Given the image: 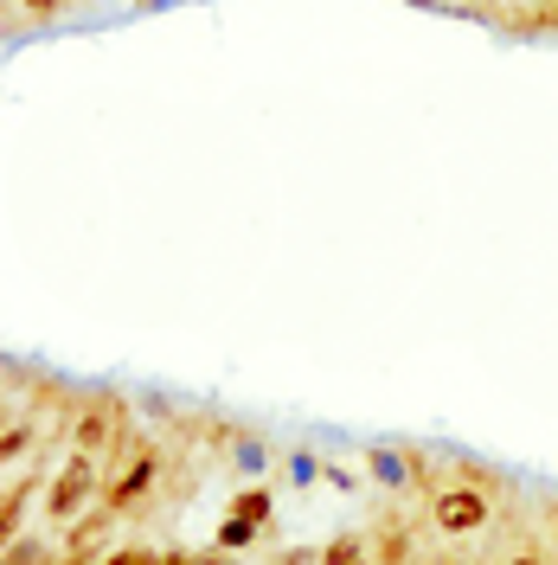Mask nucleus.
<instances>
[{"label": "nucleus", "instance_id": "5701e85b", "mask_svg": "<svg viewBox=\"0 0 558 565\" xmlns=\"http://www.w3.org/2000/svg\"><path fill=\"white\" fill-rule=\"evenodd\" d=\"M141 7H154V0H141Z\"/></svg>", "mask_w": 558, "mask_h": 565}, {"label": "nucleus", "instance_id": "4468645a", "mask_svg": "<svg viewBox=\"0 0 558 565\" xmlns=\"http://www.w3.org/2000/svg\"><path fill=\"white\" fill-rule=\"evenodd\" d=\"M366 533H334L328 546H321V565H366Z\"/></svg>", "mask_w": 558, "mask_h": 565}, {"label": "nucleus", "instance_id": "9d476101", "mask_svg": "<svg viewBox=\"0 0 558 565\" xmlns=\"http://www.w3.org/2000/svg\"><path fill=\"white\" fill-rule=\"evenodd\" d=\"M398 476H405V482H411V494H423V501H430V494H437V482H443V469L423 457L418 444H405V450H398Z\"/></svg>", "mask_w": 558, "mask_h": 565}, {"label": "nucleus", "instance_id": "2eb2a0df", "mask_svg": "<svg viewBox=\"0 0 558 565\" xmlns=\"http://www.w3.org/2000/svg\"><path fill=\"white\" fill-rule=\"evenodd\" d=\"M71 0H20V13H26V26H52L58 13H65Z\"/></svg>", "mask_w": 558, "mask_h": 565}, {"label": "nucleus", "instance_id": "b1692460", "mask_svg": "<svg viewBox=\"0 0 558 565\" xmlns=\"http://www.w3.org/2000/svg\"><path fill=\"white\" fill-rule=\"evenodd\" d=\"M450 565H462V559H450Z\"/></svg>", "mask_w": 558, "mask_h": 565}, {"label": "nucleus", "instance_id": "7ed1b4c3", "mask_svg": "<svg viewBox=\"0 0 558 565\" xmlns=\"http://www.w3.org/2000/svg\"><path fill=\"white\" fill-rule=\"evenodd\" d=\"M430 508V527L450 533V540H469V533H482L494 521V501L482 489H469V482H455V476H443L437 482V494L423 501Z\"/></svg>", "mask_w": 558, "mask_h": 565}, {"label": "nucleus", "instance_id": "dca6fc26", "mask_svg": "<svg viewBox=\"0 0 558 565\" xmlns=\"http://www.w3.org/2000/svg\"><path fill=\"white\" fill-rule=\"evenodd\" d=\"M154 565H193V553H186V546H161V553H154Z\"/></svg>", "mask_w": 558, "mask_h": 565}, {"label": "nucleus", "instance_id": "412c9836", "mask_svg": "<svg viewBox=\"0 0 558 565\" xmlns=\"http://www.w3.org/2000/svg\"><path fill=\"white\" fill-rule=\"evenodd\" d=\"M7 424H13V412H7V398H0V430H7Z\"/></svg>", "mask_w": 558, "mask_h": 565}, {"label": "nucleus", "instance_id": "f257e3e1", "mask_svg": "<svg viewBox=\"0 0 558 565\" xmlns=\"http://www.w3.org/2000/svg\"><path fill=\"white\" fill-rule=\"evenodd\" d=\"M129 430H136V412H129V398H122L116 386L77 392L71 412H65V444L84 450V457H109L116 437H129Z\"/></svg>", "mask_w": 558, "mask_h": 565}, {"label": "nucleus", "instance_id": "6ab92c4d", "mask_svg": "<svg viewBox=\"0 0 558 565\" xmlns=\"http://www.w3.org/2000/svg\"><path fill=\"white\" fill-rule=\"evenodd\" d=\"M193 565H225V553H218V546H200V553H193Z\"/></svg>", "mask_w": 558, "mask_h": 565}, {"label": "nucleus", "instance_id": "423d86ee", "mask_svg": "<svg viewBox=\"0 0 558 565\" xmlns=\"http://www.w3.org/2000/svg\"><path fill=\"white\" fill-rule=\"evenodd\" d=\"M33 489H39V476H20V482H7L0 489V553L26 533V514H33Z\"/></svg>", "mask_w": 558, "mask_h": 565}, {"label": "nucleus", "instance_id": "f3484780", "mask_svg": "<svg viewBox=\"0 0 558 565\" xmlns=\"http://www.w3.org/2000/svg\"><path fill=\"white\" fill-rule=\"evenodd\" d=\"M507 565H546V553H539V540H533V546H521V553H514Z\"/></svg>", "mask_w": 558, "mask_h": 565}, {"label": "nucleus", "instance_id": "9b49d317", "mask_svg": "<svg viewBox=\"0 0 558 565\" xmlns=\"http://www.w3.org/2000/svg\"><path fill=\"white\" fill-rule=\"evenodd\" d=\"M33 450H39V424L33 418H13L7 430H0V469L20 462V457H33Z\"/></svg>", "mask_w": 558, "mask_h": 565}, {"label": "nucleus", "instance_id": "6e6552de", "mask_svg": "<svg viewBox=\"0 0 558 565\" xmlns=\"http://www.w3.org/2000/svg\"><path fill=\"white\" fill-rule=\"evenodd\" d=\"M507 33H539V39H552L558 33V0H533V7H501L494 13Z\"/></svg>", "mask_w": 558, "mask_h": 565}, {"label": "nucleus", "instance_id": "ddd939ff", "mask_svg": "<svg viewBox=\"0 0 558 565\" xmlns=\"http://www.w3.org/2000/svg\"><path fill=\"white\" fill-rule=\"evenodd\" d=\"M257 540H264V527H250V521H238V514H225V521H218V540H212V546H218V553H250Z\"/></svg>", "mask_w": 558, "mask_h": 565}, {"label": "nucleus", "instance_id": "0eeeda50", "mask_svg": "<svg viewBox=\"0 0 558 565\" xmlns=\"http://www.w3.org/2000/svg\"><path fill=\"white\" fill-rule=\"evenodd\" d=\"M366 553H373V565H411V553H418L411 521H379L373 540H366Z\"/></svg>", "mask_w": 558, "mask_h": 565}, {"label": "nucleus", "instance_id": "20e7f679", "mask_svg": "<svg viewBox=\"0 0 558 565\" xmlns=\"http://www.w3.org/2000/svg\"><path fill=\"white\" fill-rule=\"evenodd\" d=\"M443 476L469 482V489H482L494 508H501V501H514V476H507L501 462H489V457H450V462H443Z\"/></svg>", "mask_w": 558, "mask_h": 565}, {"label": "nucleus", "instance_id": "1a4fd4ad", "mask_svg": "<svg viewBox=\"0 0 558 565\" xmlns=\"http://www.w3.org/2000/svg\"><path fill=\"white\" fill-rule=\"evenodd\" d=\"M225 514H238V521H250V527H270V514H277V489L250 482V489H238L232 501H225Z\"/></svg>", "mask_w": 558, "mask_h": 565}, {"label": "nucleus", "instance_id": "aec40b11", "mask_svg": "<svg viewBox=\"0 0 558 565\" xmlns=\"http://www.w3.org/2000/svg\"><path fill=\"white\" fill-rule=\"evenodd\" d=\"M58 553H65V546H58ZM65 565H97V559H90V553H65Z\"/></svg>", "mask_w": 558, "mask_h": 565}, {"label": "nucleus", "instance_id": "a211bd4d", "mask_svg": "<svg viewBox=\"0 0 558 565\" xmlns=\"http://www.w3.org/2000/svg\"><path fill=\"white\" fill-rule=\"evenodd\" d=\"M546 546H558V494L546 501Z\"/></svg>", "mask_w": 558, "mask_h": 565}, {"label": "nucleus", "instance_id": "f8f14e48", "mask_svg": "<svg viewBox=\"0 0 558 565\" xmlns=\"http://www.w3.org/2000/svg\"><path fill=\"white\" fill-rule=\"evenodd\" d=\"M0 565H65V553H52L39 533H20V540L0 553Z\"/></svg>", "mask_w": 558, "mask_h": 565}, {"label": "nucleus", "instance_id": "4be33fe9", "mask_svg": "<svg viewBox=\"0 0 558 565\" xmlns=\"http://www.w3.org/2000/svg\"><path fill=\"white\" fill-rule=\"evenodd\" d=\"M411 7H430V0H411Z\"/></svg>", "mask_w": 558, "mask_h": 565}, {"label": "nucleus", "instance_id": "f03ea898", "mask_svg": "<svg viewBox=\"0 0 558 565\" xmlns=\"http://www.w3.org/2000/svg\"><path fill=\"white\" fill-rule=\"evenodd\" d=\"M97 489H104V457L71 450V457L58 462V476L45 482V521H52V527H71L84 508H97Z\"/></svg>", "mask_w": 558, "mask_h": 565}, {"label": "nucleus", "instance_id": "39448f33", "mask_svg": "<svg viewBox=\"0 0 558 565\" xmlns=\"http://www.w3.org/2000/svg\"><path fill=\"white\" fill-rule=\"evenodd\" d=\"M109 527H116V514H109L104 501H97V508H84V514L65 527V553H90V559H104V553H109Z\"/></svg>", "mask_w": 558, "mask_h": 565}]
</instances>
